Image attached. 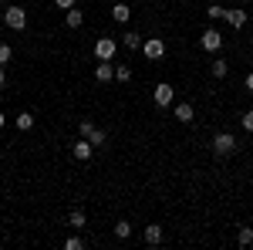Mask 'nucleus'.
<instances>
[{"instance_id":"nucleus-19","label":"nucleus","mask_w":253,"mask_h":250,"mask_svg":"<svg viewBox=\"0 0 253 250\" xmlns=\"http://www.w3.org/2000/svg\"><path fill=\"white\" fill-rule=\"evenodd\" d=\"M210 71H213V78H226V71H230V64H226V61H223V58H216V61H213V68H210Z\"/></svg>"},{"instance_id":"nucleus-17","label":"nucleus","mask_w":253,"mask_h":250,"mask_svg":"<svg viewBox=\"0 0 253 250\" xmlns=\"http://www.w3.org/2000/svg\"><path fill=\"white\" fill-rule=\"evenodd\" d=\"M115 237L118 240H128V237H132V223H128V220H118L115 223Z\"/></svg>"},{"instance_id":"nucleus-2","label":"nucleus","mask_w":253,"mask_h":250,"mask_svg":"<svg viewBox=\"0 0 253 250\" xmlns=\"http://www.w3.org/2000/svg\"><path fill=\"white\" fill-rule=\"evenodd\" d=\"M118 54V41L115 38H98L95 41V58L98 61H112Z\"/></svg>"},{"instance_id":"nucleus-4","label":"nucleus","mask_w":253,"mask_h":250,"mask_svg":"<svg viewBox=\"0 0 253 250\" xmlns=\"http://www.w3.org/2000/svg\"><path fill=\"white\" fill-rule=\"evenodd\" d=\"M199 48H203V51H210V54H216V51L223 48V34H219L216 27H206V31H203V38H199Z\"/></svg>"},{"instance_id":"nucleus-3","label":"nucleus","mask_w":253,"mask_h":250,"mask_svg":"<svg viewBox=\"0 0 253 250\" xmlns=\"http://www.w3.org/2000/svg\"><path fill=\"white\" fill-rule=\"evenodd\" d=\"M142 54H145L149 61L166 58V41H162V38H145V41H142Z\"/></svg>"},{"instance_id":"nucleus-22","label":"nucleus","mask_w":253,"mask_h":250,"mask_svg":"<svg viewBox=\"0 0 253 250\" xmlns=\"http://www.w3.org/2000/svg\"><path fill=\"white\" fill-rule=\"evenodd\" d=\"M240 122H243V129H247V132H253V108H247V112H243V118H240Z\"/></svg>"},{"instance_id":"nucleus-9","label":"nucleus","mask_w":253,"mask_h":250,"mask_svg":"<svg viewBox=\"0 0 253 250\" xmlns=\"http://www.w3.org/2000/svg\"><path fill=\"white\" fill-rule=\"evenodd\" d=\"M145 244H149V247H159V244H162V227H159V223H149V227H145Z\"/></svg>"},{"instance_id":"nucleus-18","label":"nucleus","mask_w":253,"mask_h":250,"mask_svg":"<svg viewBox=\"0 0 253 250\" xmlns=\"http://www.w3.org/2000/svg\"><path fill=\"white\" fill-rule=\"evenodd\" d=\"M236 244H240V247H250L253 244V227H243V230L236 233Z\"/></svg>"},{"instance_id":"nucleus-21","label":"nucleus","mask_w":253,"mask_h":250,"mask_svg":"<svg viewBox=\"0 0 253 250\" xmlns=\"http://www.w3.org/2000/svg\"><path fill=\"white\" fill-rule=\"evenodd\" d=\"M84 223H88V220H84V213H81V210H75V213H71V227H78V230H81Z\"/></svg>"},{"instance_id":"nucleus-12","label":"nucleus","mask_w":253,"mask_h":250,"mask_svg":"<svg viewBox=\"0 0 253 250\" xmlns=\"http://www.w3.org/2000/svg\"><path fill=\"white\" fill-rule=\"evenodd\" d=\"M172 112H175V118H179V122H186V125L193 122V105H186V101H179Z\"/></svg>"},{"instance_id":"nucleus-25","label":"nucleus","mask_w":253,"mask_h":250,"mask_svg":"<svg viewBox=\"0 0 253 250\" xmlns=\"http://www.w3.org/2000/svg\"><path fill=\"white\" fill-rule=\"evenodd\" d=\"M64 247H68V250H81V237H68Z\"/></svg>"},{"instance_id":"nucleus-5","label":"nucleus","mask_w":253,"mask_h":250,"mask_svg":"<svg viewBox=\"0 0 253 250\" xmlns=\"http://www.w3.org/2000/svg\"><path fill=\"white\" fill-rule=\"evenodd\" d=\"M233 149H236V135H233V132H219V135L213 139V152H216V155H230Z\"/></svg>"},{"instance_id":"nucleus-16","label":"nucleus","mask_w":253,"mask_h":250,"mask_svg":"<svg viewBox=\"0 0 253 250\" xmlns=\"http://www.w3.org/2000/svg\"><path fill=\"white\" fill-rule=\"evenodd\" d=\"M17 129L20 132H31V129H34V115H31V112H20L17 115Z\"/></svg>"},{"instance_id":"nucleus-29","label":"nucleus","mask_w":253,"mask_h":250,"mask_svg":"<svg viewBox=\"0 0 253 250\" xmlns=\"http://www.w3.org/2000/svg\"><path fill=\"white\" fill-rule=\"evenodd\" d=\"M7 85V75H3V64H0V88Z\"/></svg>"},{"instance_id":"nucleus-14","label":"nucleus","mask_w":253,"mask_h":250,"mask_svg":"<svg viewBox=\"0 0 253 250\" xmlns=\"http://www.w3.org/2000/svg\"><path fill=\"white\" fill-rule=\"evenodd\" d=\"M122 48H128V51H138V48H142V38H138L135 31H128V34H122Z\"/></svg>"},{"instance_id":"nucleus-1","label":"nucleus","mask_w":253,"mask_h":250,"mask_svg":"<svg viewBox=\"0 0 253 250\" xmlns=\"http://www.w3.org/2000/svg\"><path fill=\"white\" fill-rule=\"evenodd\" d=\"M3 24H7L10 31H24V27H27V10H24V7H7V10H3Z\"/></svg>"},{"instance_id":"nucleus-30","label":"nucleus","mask_w":253,"mask_h":250,"mask_svg":"<svg viewBox=\"0 0 253 250\" xmlns=\"http://www.w3.org/2000/svg\"><path fill=\"white\" fill-rule=\"evenodd\" d=\"M3 125H7V115H3V112H0V129H3Z\"/></svg>"},{"instance_id":"nucleus-10","label":"nucleus","mask_w":253,"mask_h":250,"mask_svg":"<svg viewBox=\"0 0 253 250\" xmlns=\"http://www.w3.org/2000/svg\"><path fill=\"white\" fill-rule=\"evenodd\" d=\"M64 24H68L71 31H78L81 24H84V14H81V10H75V7H68V14H64Z\"/></svg>"},{"instance_id":"nucleus-26","label":"nucleus","mask_w":253,"mask_h":250,"mask_svg":"<svg viewBox=\"0 0 253 250\" xmlns=\"http://www.w3.org/2000/svg\"><path fill=\"white\" fill-rule=\"evenodd\" d=\"M91 129H95V122H91V118H81V135H88Z\"/></svg>"},{"instance_id":"nucleus-6","label":"nucleus","mask_w":253,"mask_h":250,"mask_svg":"<svg viewBox=\"0 0 253 250\" xmlns=\"http://www.w3.org/2000/svg\"><path fill=\"white\" fill-rule=\"evenodd\" d=\"M152 101H156L159 108H169V105L175 101L172 85H166V81H162V85H156V92H152Z\"/></svg>"},{"instance_id":"nucleus-20","label":"nucleus","mask_w":253,"mask_h":250,"mask_svg":"<svg viewBox=\"0 0 253 250\" xmlns=\"http://www.w3.org/2000/svg\"><path fill=\"white\" fill-rule=\"evenodd\" d=\"M206 14H210V20H219L223 14H226V7H219V3H213V7H210Z\"/></svg>"},{"instance_id":"nucleus-11","label":"nucleus","mask_w":253,"mask_h":250,"mask_svg":"<svg viewBox=\"0 0 253 250\" xmlns=\"http://www.w3.org/2000/svg\"><path fill=\"white\" fill-rule=\"evenodd\" d=\"M95 78H98V81H112V78H115V68H112V61H101V64L95 68Z\"/></svg>"},{"instance_id":"nucleus-15","label":"nucleus","mask_w":253,"mask_h":250,"mask_svg":"<svg viewBox=\"0 0 253 250\" xmlns=\"http://www.w3.org/2000/svg\"><path fill=\"white\" fill-rule=\"evenodd\" d=\"M84 139H88L91 146H105V139H108V132H105V129H98V125H95V129H91V132L84 135Z\"/></svg>"},{"instance_id":"nucleus-24","label":"nucleus","mask_w":253,"mask_h":250,"mask_svg":"<svg viewBox=\"0 0 253 250\" xmlns=\"http://www.w3.org/2000/svg\"><path fill=\"white\" fill-rule=\"evenodd\" d=\"M115 78H118V81H128V78H132V68H125V64L115 68Z\"/></svg>"},{"instance_id":"nucleus-23","label":"nucleus","mask_w":253,"mask_h":250,"mask_svg":"<svg viewBox=\"0 0 253 250\" xmlns=\"http://www.w3.org/2000/svg\"><path fill=\"white\" fill-rule=\"evenodd\" d=\"M10 58H14V51H10V44H0V64H7Z\"/></svg>"},{"instance_id":"nucleus-7","label":"nucleus","mask_w":253,"mask_h":250,"mask_svg":"<svg viewBox=\"0 0 253 250\" xmlns=\"http://www.w3.org/2000/svg\"><path fill=\"white\" fill-rule=\"evenodd\" d=\"M71 152H75V159H78V162H88V159H91V152H95V146L81 135L78 142H75V149H71Z\"/></svg>"},{"instance_id":"nucleus-13","label":"nucleus","mask_w":253,"mask_h":250,"mask_svg":"<svg viewBox=\"0 0 253 250\" xmlns=\"http://www.w3.org/2000/svg\"><path fill=\"white\" fill-rule=\"evenodd\" d=\"M112 17H115L118 24H125V20L132 17V7H128V3H115V7H112Z\"/></svg>"},{"instance_id":"nucleus-8","label":"nucleus","mask_w":253,"mask_h":250,"mask_svg":"<svg viewBox=\"0 0 253 250\" xmlns=\"http://www.w3.org/2000/svg\"><path fill=\"white\" fill-rule=\"evenodd\" d=\"M223 17L230 20V27H236V31H240V27L247 24V10H240V7H233V10H226Z\"/></svg>"},{"instance_id":"nucleus-28","label":"nucleus","mask_w":253,"mask_h":250,"mask_svg":"<svg viewBox=\"0 0 253 250\" xmlns=\"http://www.w3.org/2000/svg\"><path fill=\"white\" fill-rule=\"evenodd\" d=\"M247 92H253V71L247 75Z\"/></svg>"},{"instance_id":"nucleus-27","label":"nucleus","mask_w":253,"mask_h":250,"mask_svg":"<svg viewBox=\"0 0 253 250\" xmlns=\"http://www.w3.org/2000/svg\"><path fill=\"white\" fill-rule=\"evenodd\" d=\"M54 7H61V10H68V7H75V0H54Z\"/></svg>"}]
</instances>
